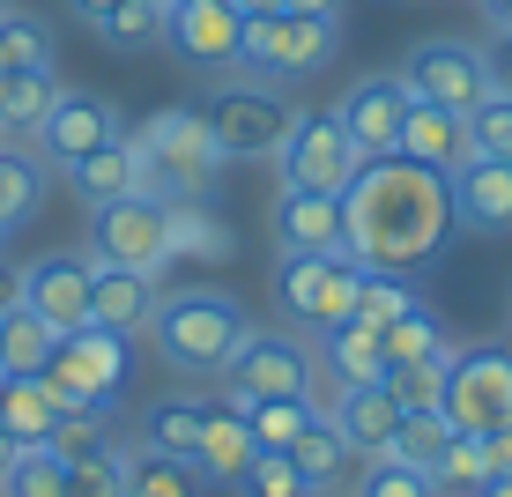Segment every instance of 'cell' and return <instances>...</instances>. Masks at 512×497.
I'll list each match as a JSON object with an SVG mask.
<instances>
[{
	"label": "cell",
	"instance_id": "ab89813d",
	"mask_svg": "<svg viewBox=\"0 0 512 497\" xmlns=\"http://www.w3.org/2000/svg\"><path fill=\"white\" fill-rule=\"evenodd\" d=\"M0 67H52V38L38 15L0 8Z\"/></svg>",
	"mask_w": 512,
	"mask_h": 497
},
{
	"label": "cell",
	"instance_id": "e0dca14e",
	"mask_svg": "<svg viewBox=\"0 0 512 497\" xmlns=\"http://www.w3.org/2000/svg\"><path fill=\"white\" fill-rule=\"evenodd\" d=\"M349 216H342V193H275V253H349Z\"/></svg>",
	"mask_w": 512,
	"mask_h": 497
},
{
	"label": "cell",
	"instance_id": "d6a6232c",
	"mask_svg": "<svg viewBox=\"0 0 512 497\" xmlns=\"http://www.w3.org/2000/svg\"><path fill=\"white\" fill-rule=\"evenodd\" d=\"M201 401H156L149 416H141V446L171 453V460H193V446H201Z\"/></svg>",
	"mask_w": 512,
	"mask_h": 497
},
{
	"label": "cell",
	"instance_id": "d4e9b609",
	"mask_svg": "<svg viewBox=\"0 0 512 497\" xmlns=\"http://www.w3.org/2000/svg\"><path fill=\"white\" fill-rule=\"evenodd\" d=\"M119 483H127V497H201V468L156 453V446H127L119 453Z\"/></svg>",
	"mask_w": 512,
	"mask_h": 497
},
{
	"label": "cell",
	"instance_id": "7c38bea8",
	"mask_svg": "<svg viewBox=\"0 0 512 497\" xmlns=\"http://www.w3.org/2000/svg\"><path fill=\"white\" fill-rule=\"evenodd\" d=\"M290 119H297V104H282V90H268V82H223L216 104H208V127H216L231 164L275 156L282 134H290Z\"/></svg>",
	"mask_w": 512,
	"mask_h": 497
},
{
	"label": "cell",
	"instance_id": "7a4b0ae2",
	"mask_svg": "<svg viewBox=\"0 0 512 497\" xmlns=\"http://www.w3.org/2000/svg\"><path fill=\"white\" fill-rule=\"evenodd\" d=\"M245 305L231 290H208V282H186V290L156 297V319H149V342L156 357H164L171 371H186V379H216L223 364L238 357L245 342Z\"/></svg>",
	"mask_w": 512,
	"mask_h": 497
},
{
	"label": "cell",
	"instance_id": "ffe728a7",
	"mask_svg": "<svg viewBox=\"0 0 512 497\" xmlns=\"http://www.w3.org/2000/svg\"><path fill=\"white\" fill-rule=\"evenodd\" d=\"M260 460L253 446V423H245V408L238 401H223V408H208L201 416V446H193V468L208 475V483H231L238 490V475Z\"/></svg>",
	"mask_w": 512,
	"mask_h": 497
},
{
	"label": "cell",
	"instance_id": "7402d4cb",
	"mask_svg": "<svg viewBox=\"0 0 512 497\" xmlns=\"http://www.w3.org/2000/svg\"><path fill=\"white\" fill-rule=\"evenodd\" d=\"M401 156H416V164H431V171L468 164V156H475L468 112H446V104H409V119H401Z\"/></svg>",
	"mask_w": 512,
	"mask_h": 497
},
{
	"label": "cell",
	"instance_id": "3957f363",
	"mask_svg": "<svg viewBox=\"0 0 512 497\" xmlns=\"http://www.w3.org/2000/svg\"><path fill=\"white\" fill-rule=\"evenodd\" d=\"M134 149H141V164H149L141 193L164 201V208L171 201H193V193L231 164L223 141H216V127H208V112H193V104H164V112H149V119H141V134H134Z\"/></svg>",
	"mask_w": 512,
	"mask_h": 497
},
{
	"label": "cell",
	"instance_id": "5bb4252c",
	"mask_svg": "<svg viewBox=\"0 0 512 497\" xmlns=\"http://www.w3.org/2000/svg\"><path fill=\"white\" fill-rule=\"evenodd\" d=\"M409 82L401 75H357L334 104V119H342V134L357 141V156H394L401 149V119H409Z\"/></svg>",
	"mask_w": 512,
	"mask_h": 497
},
{
	"label": "cell",
	"instance_id": "6f0895ef",
	"mask_svg": "<svg viewBox=\"0 0 512 497\" xmlns=\"http://www.w3.org/2000/svg\"><path fill=\"white\" fill-rule=\"evenodd\" d=\"M0 245H8V223H0Z\"/></svg>",
	"mask_w": 512,
	"mask_h": 497
},
{
	"label": "cell",
	"instance_id": "9a60e30c",
	"mask_svg": "<svg viewBox=\"0 0 512 497\" xmlns=\"http://www.w3.org/2000/svg\"><path fill=\"white\" fill-rule=\"evenodd\" d=\"M90 253H45L23 268V305L45 319L52 334H75L90 327Z\"/></svg>",
	"mask_w": 512,
	"mask_h": 497
},
{
	"label": "cell",
	"instance_id": "4316f807",
	"mask_svg": "<svg viewBox=\"0 0 512 497\" xmlns=\"http://www.w3.org/2000/svg\"><path fill=\"white\" fill-rule=\"evenodd\" d=\"M320 342H327V371H334L342 386H386L379 327H364V319H342V327H327Z\"/></svg>",
	"mask_w": 512,
	"mask_h": 497
},
{
	"label": "cell",
	"instance_id": "b9f144b4",
	"mask_svg": "<svg viewBox=\"0 0 512 497\" xmlns=\"http://www.w3.org/2000/svg\"><path fill=\"white\" fill-rule=\"evenodd\" d=\"M468 141H475V156L512 164V90H490V97L468 112Z\"/></svg>",
	"mask_w": 512,
	"mask_h": 497
},
{
	"label": "cell",
	"instance_id": "e575fe53",
	"mask_svg": "<svg viewBox=\"0 0 512 497\" xmlns=\"http://www.w3.org/2000/svg\"><path fill=\"white\" fill-rule=\"evenodd\" d=\"M423 475H431V483H438V497H475V490H483L490 483V460H483V438H468V431H453L446 438V453H438L431 460V468H423Z\"/></svg>",
	"mask_w": 512,
	"mask_h": 497
},
{
	"label": "cell",
	"instance_id": "5b68a950",
	"mask_svg": "<svg viewBox=\"0 0 512 497\" xmlns=\"http://www.w3.org/2000/svg\"><path fill=\"white\" fill-rule=\"evenodd\" d=\"M127 371H134V349H127V334H112V327H75V334H60L52 342V357L38 379L60 394V408H112V394L127 386Z\"/></svg>",
	"mask_w": 512,
	"mask_h": 497
},
{
	"label": "cell",
	"instance_id": "9c48e42d",
	"mask_svg": "<svg viewBox=\"0 0 512 497\" xmlns=\"http://www.w3.org/2000/svg\"><path fill=\"white\" fill-rule=\"evenodd\" d=\"M438 416L453 431L483 438L490 423L512 416V349L505 342H475V349H453L446 357V394H438Z\"/></svg>",
	"mask_w": 512,
	"mask_h": 497
},
{
	"label": "cell",
	"instance_id": "91938a15",
	"mask_svg": "<svg viewBox=\"0 0 512 497\" xmlns=\"http://www.w3.org/2000/svg\"><path fill=\"white\" fill-rule=\"evenodd\" d=\"M320 497H327V490H320Z\"/></svg>",
	"mask_w": 512,
	"mask_h": 497
},
{
	"label": "cell",
	"instance_id": "2e32d148",
	"mask_svg": "<svg viewBox=\"0 0 512 497\" xmlns=\"http://www.w3.org/2000/svg\"><path fill=\"white\" fill-rule=\"evenodd\" d=\"M112 134H119V112H112L104 97H90V90H60L30 141H38L45 164H60V171H67V164H82L90 149H104Z\"/></svg>",
	"mask_w": 512,
	"mask_h": 497
},
{
	"label": "cell",
	"instance_id": "52a82bcc",
	"mask_svg": "<svg viewBox=\"0 0 512 497\" xmlns=\"http://www.w3.org/2000/svg\"><path fill=\"white\" fill-rule=\"evenodd\" d=\"M90 260L97 268H134V275H164L171 260V208L149 201V193H127V201L90 208Z\"/></svg>",
	"mask_w": 512,
	"mask_h": 497
},
{
	"label": "cell",
	"instance_id": "4fadbf2b",
	"mask_svg": "<svg viewBox=\"0 0 512 497\" xmlns=\"http://www.w3.org/2000/svg\"><path fill=\"white\" fill-rule=\"evenodd\" d=\"M245 23L253 15L238 0H171L164 45L179 52L193 75H231V67H245Z\"/></svg>",
	"mask_w": 512,
	"mask_h": 497
},
{
	"label": "cell",
	"instance_id": "ee69618b",
	"mask_svg": "<svg viewBox=\"0 0 512 497\" xmlns=\"http://www.w3.org/2000/svg\"><path fill=\"white\" fill-rule=\"evenodd\" d=\"M104 416H112V408H60V423H52L45 446L60 453V460H82V453L112 446V438H104Z\"/></svg>",
	"mask_w": 512,
	"mask_h": 497
},
{
	"label": "cell",
	"instance_id": "f35d334b",
	"mask_svg": "<svg viewBox=\"0 0 512 497\" xmlns=\"http://www.w3.org/2000/svg\"><path fill=\"white\" fill-rule=\"evenodd\" d=\"M409 305H423L409 275H372V268H364V282H357V319H364V327H394Z\"/></svg>",
	"mask_w": 512,
	"mask_h": 497
},
{
	"label": "cell",
	"instance_id": "ac0fdd59",
	"mask_svg": "<svg viewBox=\"0 0 512 497\" xmlns=\"http://www.w3.org/2000/svg\"><path fill=\"white\" fill-rule=\"evenodd\" d=\"M446 186H453V223H461V230H483V238L512 230V164H498V156H468V164L446 171Z\"/></svg>",
	"mask_w": 512,
	"mask_h": 497
},
{
	"label": "cell",
	"instance_id": "8d00e7d4",
	"mask_svg": "<svg viewBox=\"0 0 512 497\" xmlns=\"http://www.w3.org/2000/svg\"><path fill=\"white\" fill-rule=\"evenodd\" d=\"M171 253H201V260H223L231 253V230H223L216 216H208L201 201H171Z\"/></svg>",
	"mask_w": 512,
	"mask_h": 497
},
{
	"label": "cell",
	"instance_id": "9f6ffc18",
	"mask_svg": "<svg viewBox=\"0 0 512 497\" xmlns=\"http://www.w3.org/2000/svg\"><path fill=\"white\" fill-rule=\"evenodd\" d=\"M475 497H512V475H490V483L475 490Z\"/></svg>",
	"mask_w": 512,
	"mask_h": 497
},
{
	"label": "cell",
	"instance_id": "836d02e7",
	"mask_svg": "<svg viewBox=\"0 0 512 497\" xmlns=\"http://www.w3.org/2000/svg\"><path fill=\"white\" fill-rule=\"evenodd\" d=\"M164 23H171V0H119L97 23V38L119 52H149V45H164Z\"/></svg>",
	"mask_w": 512,
	"mask_h": 497
},
{
	"label": "cell",
	"instance_id": "8fae6325",
	"mask_svg": "<svg viewBox=\"0 0 512 497\" xmlns=\"http://www.w3.org/2000/svg\"><path fill=\"white\" fill-rule=\"evenodd\" d=\"M394 75L409 82L416 104H446V112H475V104L490 97L483 45H461V38H423V45H409Z\"/></svg>",
	"mask_w": 512,
	"mask_h": 497
},
{
	"label": "cell",
	"instance_id": "74e56055",
	"mask_svg": "<svg viewBox=\"0 0 512 497\" xmlns=\"http://www.w3.org/2000/svg\"><path fill=\"white\" fill-rule=\"evenodd\" d=\"M357 497H438V483L401 453H372L364 475H357Z\"/></svg>",
	"mask_w": 512,
	"mask_h": 497
},
{
	"label": "cell",
	"instance_id": "f6af8a7d",
	"mask_svg": "<svg viewBox=\"0 0 512 497\" xmlns=\"http://www.w3.org/2000/svg\"><path fill=\"white\" fill-rule=\"evenodd\" d=\"M67 497H127V483H119V446H97V453L67 460Z\"/></svg>",
	"mask_w": 512,
	"mask_h": 497
},
{
	"label": "cell",
	"instance_id": "ba28073f",
	"mask_svg": "<svg viewBox=\"0 0 512 497\" xmlns=\"http://www.w3.org/2000/svg\"><path fill=\"white\" fill-rule=\"evenodd\" d=\"M223 379V401H290V394H312V349L297 342V327H245L238 357L216 371ZM327 408V401H320Z\"/></svg>",
	"mask_w": 512,
	"mask_h": 497
},
{
	"label": "cell",
	"instance_id": "277c9868",
	"mask_svg": "<svg viewBox=\"0 0 512 497\" xmlns=\"http://www.w3.org/2000/svg\"><path fill=\"white\" fill-rule=\"evenodd\" d=\"M357 282H364V268L349 253H282L275 305L297 334H327L342 319H357Z\"/></svg>",
	"mask_w": 512,
	"mask_h": 497
},
{
	"label": "cell",
	"instance_id": "1f68e13d",
	"mask_svg": "<svg viewBox=\"0 0 512 497\" xmlns=\"http://www.w3.org/2000/svg\"><path fill=\"white\" fill-rule=\"evenodd\" d=\"M52 342H60V334H52L30 305H15L8 319H0V371H15V379H38L45 357H52Z\"/></svg>",
	"mask_w": 512,
	"mask_h": 497
},
{
	"label": "cell",
	"instance_id": "f1b7e54d",
	"mask_svg": "<svg viewBox=\"0 0 512 497\" xmlns=\"http://www.w3.org/2000/svg\"><path fill=\"white\" fill-rule=\"evenodd\" d=\"M290 460H297V475H305L312 490H334L349 475V460H357V446L342 438V423H334V416H312L305 438L290 446Z\"/></svg>",
	"mask_w": 512,
	"mask_h": 497
},
{
	"label": "cell",
	"instance_id": "f5cc1de1",
	"mask_svg": "<svg viewBox=\"0 0 512 497\" xmlns=\"http://www.w3.org/2000/svg\"><path fill=\"white\" fill-rule=\"evenodd\" d=\"M483 15H490V30H512V0H483Z\"/></svg>",
	"mask_w": 512,
	"mask_h": 497
},
{
	"label": "cell",
	"instance_id": "680465c9",
	"mask_svg": "<svg viewBox=\"0 0 512 497\" xmlns=\"http://www.w3.org/2000/svg\"><path fill=\"white\" fill-rule=\"evenodd\" d=\"M0 8H8V0H0Z\"/></svg>",
	"mask_w": 512,
	"mask_h": 497
},
{
	"label": "cell",
	"instance_id": "db71d44e",
	"mask_svg": "<svg viewBox=\"0 0 512 497\" xmlns=\"http://www.w3.org/2000/svg\"><path fill=\"white\" fill-rule=\"evenodd\" d=\"M15 453H23V446H15V438H8V423H0V475L15 468Z\"/></svg>",
	"mask_w": 512,
	"mask_h": 497
},
{
	"label": "cell",
	"instance_id": "7bdbcfd3",
	"mask_svg": "<svg viewBox=\"0 0 512 497\" xmlns=\"http://www.w3.org/2000/svg\"><path fill=\"white\" fill-rule=\"evenodd\" d=\"M238 497H320V490L297 475V460H290V453H260L253 468L238 475Z\"/></svg>",
	"mask_w": 512,
	"mask_h": 497
},
{
	"label": "cell",
	"instance_id": "11a10c76",
	"mask_svg": "<svg viewBox=\"0 0 512 497\" xmlns=\"http://www.w3.org/2000/svg\"><path fill=\"white\" fill-rule=\"evenodd\" d=\"M238 8H245V15H282L290 0H238Z\"/></svg>",
	"mask_w": 512,
	"mask_h": 497
},
{
	"label": "cell",
	"instance_id": "83f0119b",
	"mask_svg": "<svg viewBox=\"0 0 512 497\" xmlns=\"http://www.w3.org/2000/svg\"><path fill=\"white\" fill-rule=\"evenodd\" d=\"M52 97H60V75H52V67H8V75H0V141L38 134Z\"/></svg>",
	"mask_w": 512,
	"mask_h": 497
},
{
	"label": "cell",
	"instance_id": "30bf717a",
	"mask_svg": "<svg viewBox=\"0 0 512 497\" xmlns=\"http://www.w3.org/2000/svg\"><path fill=\"white\" fill-rule=\"evenodd\" d=\"M282 186H297V193H342L349 179H357V141L342 134V119L327 112V104H297V119H290V134H282Z\"/></svg>",
	"mask_w": 512,
	"mask_h": 497
},
{
	"label": "cell",
	"instance_id": "d6986e66",
	"mask_svg": "<svg viewBox=\"0 0 512 497\" xmlns=\"http://www.w3.org/2000/svg\"><path fill=\"white\" fill-rule=\"evenodd\" d=\"M97 268V260H90ZM156 275H134V268H97L90 275V319L97 327H112V334H149V319H156Z\"/></svg>",
	"mask_w": 512,
	"mask_h": 497
},
{
	"label": "cell",
	"instance_id": "f546056e",
	"mask_svg": "<svg viewBox=\"0 0 512 497\" xmlns=\"http://www.w3.org/2000/svg\"><path fill=\"white\" fill-rule=\"evenodd\" d=\"M327 416L320 394H290V401H245V423H253V446L260 453H290L305 438V423Z\"/></svg>",
	"mask_w": 512,
	"mask_h": 497
},
{
	"label": "cell",
	"instance_id": "44dd1931",
	"mask_svg": "<svg viewBox=\"0 0 512 497\" xmlns=\"http://www.w3.org/2000/svg\"><path fill=\"white\" fill-rule=\"evenodd\" d=\"M141 179H149V164H141L134 134H112L104 149L82 156V164H67V186H75L90 208H104V201H127V193H141Z\"/></svg>",
	"mask_w": 512,
	"mask_h": 497
},
{
	"label": "cell",
	"instance_id": "4dcf8cb0",
	"mask_svg": "<svg viewBox=\"0 0 512 497\" xmlns=\"http://www.w3.org/2000/svg\"><path fill=\"white\" fill-rule=\"evenodd\" d=\"M45 208V156H30V149H8L0 141V223H30Z\"/></svg>",
	"mask_w": 512,
	"mask_h": 497
},
{
	"label": "cell",
	"instance_id": "c3c4849f",
	"mask_svg": "<svg viewBox=\"0 0 512 497\" xmlns=\"http://www.w3.org/2000/svg\"><path fill=\"white\" fill-rule=\"evenodd\" d=\"M483 60H490V90H512V30H498V45Z\"/></svg>",
	"mask_w": 512,
	"mask_h": 497
},
{
	"label": "cell",
	"instance_id": "816d5d0a",
	"mask_svg": "<svg viewBox=\"0 0 512 497\" xmlns=\"http://www.w3.org/2000/svg\"><path fill=\"white\" fill-rule=\"evenodd\" d=\"M297 15H327V23H342V0H290Z\"/></svg>",
	"mask_w": 512,
	"mask_h": 497
},
{
	"label": "cell",
	"instance_id": "7dc6e473",
	"mask_svg": "<svg viewBox=\"0 0 512 497\" xmlns=\"http://www.w3.org/2000/svg\"><path fill=\"white\" fill-rule=\"evenodd\" d=\"M483 460H490V475H512V416L483 431Z\"/></svg>",
	"mask_w": 512,
	"mask_h": 497
},
{
	"label": "cell",
	"instance_id": "bcb514c9",
	"mask_svg": "<svg viewBox=\"0 0 512 497\" xmlns=\"http://www.w3.org/2000/svg\"><path fill=\"white\" fill-rule=\"evenodd\" d=\"M386 394L401 408H438V394H446V357L438 364H394L386 371Z\"/></svg>",
	"mask_w": 512,
	"mask_h": 497
},
{
	"label": "cell",
	"instance_id": "6da1fadb",
	"mask_svg": "<svg viewBox=\"0 0 512 497\" xmlns=\"http://www.w3.org/2000/svg\"><path fill=\"white\" fill-rule=\"evenodd\" d=\"M349 216V260L372 275H423L453 238V186L446 171L416 164V156H364L357 179L342 186Z\"/></svg>",
	"mask_w": 512,
	"mask_h": 497
},
{
	"label": "cell",
	"instance_id": "8992f818",
	"mask_svg": "<svg viewBox=\"0 0 512 497\" xmlns=\"http://www.w3.org/2000/svg\"><path fill=\"white\" fill-rule=\"evenodd\" d=\"M334 45H342V23H327V15H297V8L253 15V23H245V75L282 90V82L320 75L334 60Z\"/></svg>",
	"mask_w": 512,
	"mask_h": 497
},
{
	"label": "cell",
	"instance_id": "484cf974",
	"mask_svg": "<svg viewBox=\"0 0 512 497\" xmlns=\"http://www.w3.org/2000/svg\"><path fill=\"white\" fill-rule=\"evenodd\" d=\"M379 349H386V371L394 364H438V357H453V334H446V319H438L431 305H409L394 319V327H379Z\"/></svg>",
	"mask_w": 512,
	"mask_h": 497
},
{
	"label": "cell",
	"instance_id": "f907efd6",
	"mask_svg": "<svg viewBox=\"0 0 512 497\" xmlns=\"http://www.w3.org/2000/svg\"><path fill=\"white\" fill-rule=\"evenodd\" d=\"M112 8H119V0H67V15H75V23H90V30H97Z\"/></svg>",
	"mask_w": 512,
	"mask_h": 497
},
{
	"label": "cell",
	"instance_id": "603a6c76",
	"mask_svg": "<svg viewBox=\"0 0 512 497\" xmlns=\"http://www.w3.org/2000/svg\"><path fill=\"white\" fill-rule=\"evenodd\" d=\"M327 416L342 423V438L357 446V460H372V453H394V431H401V401L386 394V386H342Z\"/></svg>",
	"mask_w": 512,
	"mask_h": 497
},
{
	"label": "cell",
	"instance_id": "681fc988",
	"mask_svg": "<svg viewBox=\"0 0 512 497\" xmlns=\"http://www.w3.org/2000/svg\"><path fill=\"white\" fill-rule=\"evenodd\" d=\"M15 305H23V268H8V260H0V319H8Z\"/></svg>",
	"mask_w": 512,
	"mask_h": 497
},
{
	"label": "cell",
	"instance_id": "d590c367",
	"mask_svg": "<svg viewBox=\"0 0 512 497\" xmlns=\"http://www.w3.org/2000/svg\"><path fill=\"white\" fill-rule=\"evenodd\" d=\"M0 497H67V460L52 446H23L15 468L0 475Z\"/></svg>",
	"mask_w": 512,
	"mask_h": 497
},
{
	"label": "cell",
	"instance_id": "cb8c5ba5",
	"mask_svg": "<svg viewBox=\"0 0 512 497\" xmlns=\"http://www.w3.org/2000/svg\"><path fill=\"white\" fill-rule=\"evenodd\" d=\"M0 423H8L15 446H45L52 423H60V394H52L45 379H15V371H0Z\"/></svg>",
	"mask_w": 512,
	"mask_h": 497
},
{
	"label": "cell",
	"instance_id": "60d3db41",
	"mask_svg": "<svg viewBox=\"0 0 512 497\" xmlns=\"http://www.w3.org/2000/svg\"><path fill=\"white\" fill-rule=\"evenodd\" d=\"M446 438H453V423L438 416V408H401L394 453H401V460H416V468H431V460L446 453Z\"/></svg>",
	"mask_w": 512,
	"mask_h": 497
}]
</instances>
